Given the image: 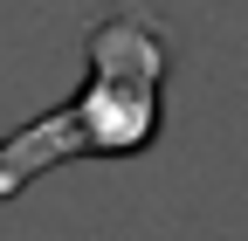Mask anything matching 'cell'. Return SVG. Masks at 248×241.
I'll list each match as a JSON object with an SVG mask.
<instances>
[{"label": "cell", "mask_w": 248, "mask_h": 241, "mask_svg": "<svg viewBox=\"0 0 248 241\" xmlns=\"http://www.w3.org/2000/svg\"><path fill=\"white\" fill-rule=\"evenodd\" d=\"M83 90L55 110L0 131V200L28 193L42 172L76 159H138L166 131V83H172V21L152 0H110L83 35Z\"/></svg>", "instance_id": "obj_1"}]
</instances>
